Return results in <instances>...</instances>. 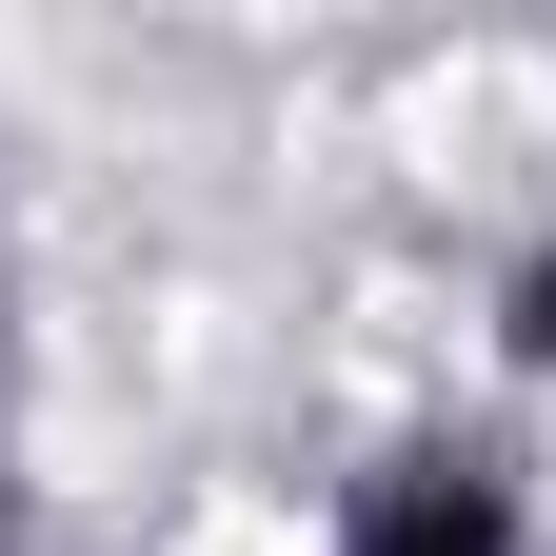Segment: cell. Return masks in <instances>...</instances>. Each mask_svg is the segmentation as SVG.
I'll use <instances>...</instances> for the list:
<instances>
[{"mask_svg":"<svg viewBox=\"0 0 556 556\" xmlns=\"http://www.w3.org/2000/svg\"><path fill=\"white\" fill-rule=\"evenodd\" d=\"M338 556H536V536H517V477L497 457L417 438V457H378L358 497H338Z\"/></svg>","mask_w":556,"mask_h":556,"instance_id":"cell-1","label":"cell"},{"mask_svg":"<svg viewBox=\"0 0 556 556\" xmlns=\"http://www.w3.org/2000/svg\"><path fill=\"white\" fill-rule=\"evenodd\" d=\"M517 338H536V358H556V258H536V278H517Z\"/></svg>","mask_w":556,"mask_h":556,"instance_id":"cell-2","label":"cell"}]
</instances>
